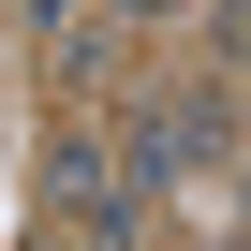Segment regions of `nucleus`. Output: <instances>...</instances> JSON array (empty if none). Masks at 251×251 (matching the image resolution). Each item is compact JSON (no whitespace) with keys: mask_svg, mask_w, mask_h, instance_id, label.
<instances>
[{"mask_svg":"<svg viewBox=\"0 0 251 251\" xmlns=\"http://www.w3.org/2000/svg\"><path fill=\"white\" fill-rule=\"evenodd\" d=\"M222 30H236V59H251V0H236V15H222Z\"/></svg>","mask_w":251,"mask_h":251,"instance_id":"obj_1","label":"nucleus"}]
</instances>
